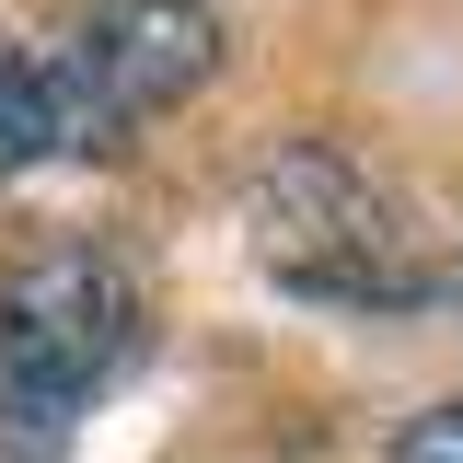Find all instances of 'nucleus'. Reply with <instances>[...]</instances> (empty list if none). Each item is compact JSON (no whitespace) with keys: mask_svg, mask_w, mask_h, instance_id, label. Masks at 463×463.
I'll list each match as a JSON object with an SVG mask.
<instances>
[{"mask_svg":"<svg viewBox=\"0 0 463 463\" xmlns=\"http://www.w3.org/2000/svg\"><path fill=\"white\" fill-rule=\"evenodd\" d=\"M151 301L105 243L58 232L0 267V440H58L81 405L139 359Z\"/></svg>","mask_w":463,"mask_h":463,"instance_id":"obj_1","label":"nucleus"},{"mask_svg":"<svg viewBox=\"0 0 463 463\" xmlns=\"http://www.w3.org/2000/svg\"><path fill=\"white\" fill-rule=\"evenodd\" d=\"M255 255L279 267L301 301H440L452 267L417 255L405 209L347 163L336 139H289L279 163L255 174Z\"/></svg>","mask_w":463,"mask_h":463,"instance_id":"obj_2","label":"nucleus"},{"mask_svg":"<svg viewBox=\"0 0 463 463\" xmlns=\"http://www.w3.org/2000/svg\"><path fill=\"white\" fill-rule=\"evenodd\" d=\"M209 70H221V24H209L197 0H105V12L47 58L70 163L128 151V139H139L163 105H185Z\"/></svg>","mask_w":463,"mask_h":463,"instance_id":"obj_3","label":"nucleus"},{"mask_svg":"<svg viewBox=\"0 0 463 463\" xmlns=\"http://www.w3.org/2000/svg\"><path fill=\"white\" fill-rule=\"evenodd\" d=\"M70 139H58V81H47V58H24L12 35H0V185L12 174H35L58 163Z\"/></svg>","mask_w":463,"mask_h":463,"instance_id":"obj_4","label":"nucleus"},{"mask_svg":"<svg viewBox=\"0 0 463 463\" xmlns=\"http://www.w3.org/2000/svg\"><path fill=\"white\" fill-rule=\"evenodd\" d=\"M394 463H463V394L429 405V417H405V429H394Z\"/></svg>","mask_w":463,"mask_h":463,"instance_id":"obj_5","label":"nucleus"}]
</instances>
